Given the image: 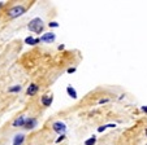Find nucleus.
<instances>
[{"label":"nucleus","mask_w":147,"mask_h":145,"mask_svg":"<svg viewBox=\"0 0 147 145\" xmlns=\"http://www.w3.org/2000/svg\"><path fill=\"white\" fill-rule=\"evenodd\" d=\"M29 30L33 31V33H36V34H40L42 31H43V21H42L40 18H33L30 21V23L28 25Z\"/></svg>","instance_id":"1"},{"label":"nucleus","mask_w":147,"mask_h":145,"mask_svg":"<svg viewBox=\"0 0 147 145\" xmlns=\"http://www.w3.org/2000/svg\"><path fill=\"white\" fill-rule=\"evenodd\" d=\"M24 13H25V8H24L22 5H16V7H13V8L9 9L8 16L11 17V18H16V17L22 16Z\"/></svg>","instance_id":"2"},{"label":"nucleus","mask_w":147,"mask_h":145,"mask_svg":"<svg viewBox=\"0 0 147 145\" xmlns=\"http://www.w3.org/2000/svg\"><path fill=\"white\" fill-rule=\"evenodd\" d=\"M52 128H53V131L60 135H64L65 131H67V126H65V123H63V122H55V123L52 124Z\"/></svg>","instance_id":"3"},{"label":"nucleus","mask_w":147,"mask_h":145,"mask_svg":"<svg viewBox=\"0 0 147 145\" xmlns=\"http://www.w3.org/2000/svg\"><path fill=\"white\" fill-rule=\"evenodd\" d=\"M55 39H56L55 34L53 33H47V34H45L43 36L39 38V41H43V43H52V41H55Z\"/></svg>","instance_id":"4"},{"label":"nucleus","mask_w":147,"mask_h":145,"mask_svg":"<svg viewBox=\"0 0 147 145\" xmlns=\"http://www.w3.org/2000/svg\"><path fill=\"white\" fill-rule=\"evenodd\" d=\"M25 122H26V118L24 115H21V117H18L17 119L13 120V127H24Z\"/></svg>","instance_id":"5"},{"label":"nucleus","mask_w":147,"mask_h":145,"mask_svg":"<svg viewBox=\"0 0 147 145\" xmlns=\"http://www.w3.org/2000/svg\"><path fill=\"white\" fill-rule=\"evenodd\" d=\"M35 126H36V119H35V118H30V119H26L25 124H24V127H25V128H28V130L34 128Z\"/></svg>","instance_id":"6"},{"label":"nucleus","mask_w":147,"mask_h":145,"mask_svg":"<svg viewBox=\"0 0 147 145\" xmlns=\"http://www.w3.org/2000/svg\"><path fill=\"white\" fill-rule=\"evenodd\" d=\"M24 140H25V135H22V134L16 135L13 139V145H22Z\"/></svg>","instance_id":"7"},{"label":"nucleus","mask_w":147,"mask_h":145,"mask_svg":"<svg viewBox=\"0 0 147 145\" xmlns=\"http://www.w3.org/2000/svg\"><path fill=\"white\" fill-rule=\"evenodd\" d=\"M53 101V97L52 96H43L42 97V104L45 105V106H50Z\"/></svg>","instance_id":"8"},{"label":"nucleus","mask_w":147,"mask_h":145,"mask_svg":"<svg viewBox=\"0 0 147 145\" xmlns=\"http://www.w3.org/2000/svg\"><path fill=\"white\" fill-rule=\"evenodd\" d=\"M36 92H38V86H36V84H31V86H29V88L26 90V93H28L29 96L35 95Z\"/></svg>","instance_id":"9"},{"label":"nucleus","mask_w":147,"mask_h":145,"mask_svg":"<svg viewBox=\"0 0 147 145\" xmlns=\"http://www.w3.org/2000/svg\"><path fill=\"white\" fill-rule=\"evenodd\" d=\"M67 92H68V95H69L72 99H77V91H76L72 86H68L67 87Z\"/></svg>","instance_id":"10"},{"label":"nucleus","mask_w":147,"mask_h":145,"mask_svg":"<svg viewBox=\"0 0 147 145\" xmlns=\"http://www.w3.org/2000/svg\"><path fill=\"white\" fill-rule=\"evenodd\" d=\"M25 43L29 44V45H34V44H38L39 43V38H31V36H28L25 39Z\"/></svg>","instance_id":"11"},{"label":"nucleus","mask_w":147,"mask_h":145,"mask_svg":"<svg viewBox=\"0 0 147 145\" xmlns=\"http://www.w3.org/2000/svg\"><path fill=\"white\" fill-rule=\"evenodd\" d=\"M95 142H96V137L92 136V137H90V139H87L86 141H85V145H95Z\"/></svg>","instance_id":"12"},{"label":"nucleus","mask_w":147,"mask_h":145,"mask_svg":"<svg viewBox=\"0 0 147 145\" xmlns=\"http://www.w3.org/2000/svg\"><path fill=\"white\" fill-rule=\"evenodd\" d=\"M21 86H14V87H11L9 88V92H20L21 91Z\"/></svg>","instance_id":"13"},{"label":"nucleus","mask_w":147,"mask_h":145,"mask_svg":"<svg viewBox=\"0 0 147 145\" xmlns=\"http://www.w3.org/2000/svg\"><path fill=\"white\" fill-rule=\"evenodd\" d=\"M48 25H50V27H59V23L57 22H50V23H48Z\"/></svg>","instance_id":"14"},{"label":"nucleus","mask_w":147,"mask_h":145,"mask_svg":"<svg viewBox=\"0 0 147 145\" xmlns=\"http://www.w3.org/2000/svg\"><path fill=\"white\" fill-rule=\"evenodd\" d=\"M106 130H107V126H102L98 128V132H103V131H106Z\"/></svg>","instance_id":"15"},{"label":"nucleus","mask_w":147,"mask_h":145,"mask_svg":"<svg viewBox=\"0 0 147 145\" xmlns=\"http://www.w3.org/2000/svg\"><path fill=\"white\" fill-rule=\"evenodd\" d=\"M65 139V135H60V137H59L57 140H56V142H60V141H63V140Z\"/></svg>","instance_id":"16"},{"label":"nucleus","mask_w":147,"mask_h":145,"mask_svg":"<svg viewBox=\"0 0 147 145\" xmlns=\"http://www.w3.org/2000/svg\"><path fill=\"white\" fill-rule=\"evenodd\" d=\"M76 71V67H69L68 69V73H69V74H72V73H74Z\"/></svg>","instance_id":"17"},{"label":"nucleus","mask_w":147,"mask_h":145,"mask_svg":"<svg viewBox=\"0 0 147 145\" xmlns=\"http://www.w3.org/2000/svg\"><path fill=\"white\" fill-rule=\"evenodd\" d=\"M142 110H143V112L147 114V106H142Z\"/></svg>","instance_id":"18"},{"label":"nucleus","mask_w":147,"mask_h":145,"mask_svg":"<svg viewBox=\"0 0 147 145\" xmlns=\"http://www.w3.org/2000/svg\"><path fill=\"white\" fill-rule=\"evenodd\" d=\"M1 5H3V3H0V7H1Z\"/></svg>","instance_id":"19"},{"label":"nucleus","mask_w":147,"mask_h":145,"mask_svg":"<svg viewBox=\"0 0 147 145\" xmlns=\"http://www.w3.org/2000/svg\"><path fill=\"white\" fill-rule=\"evenodd\" d=\"M146 135H147V130H146Z\"/></svg>","instance_id":"20"}]
</instances>
